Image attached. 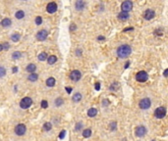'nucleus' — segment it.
<instances>
[{
	"mask_svg": "<svg viewBox=\"0 0 168 141\" xmlns=\"http://www.w3.org/2000/svg\"><path fill=\"white\" fill-rule=\"evenodd\" d=\"M32 104H33V100L30 99L29 97H25L20 102V107L22 109H28L32 106Z\"/></svg>",
	"mask_w": 168,
	"mask_h": 141,
	"instance_id": "f03ea898",
	"label": "nucleus"
},
{
	"mask_svg": "<svg viewBox=\"0 0 168 141\" xmlns=\"http://www.w3.org/2000/svg\"><path fill=\"white\" fill-rule=\"evenodd\" d=\"M133 8V3L131 1H124L121 5V9H122V12H129L131 11Z\"/></svg>",
	"mask_w": 168,
	"mask_h": 141,
	"instance_id": "6e6552de",
	"label": "nucleus"
},
{
	"mask_svg": "<svg viewBox=\"0 0 168 141\" xmlns=\"http://www.w3.org/2000/svg\"><path fill=\"white\" fill-rule=\"evenodd\" d=\"M41 23H42L41 17H37V18H36V24H37V26H39V25H41Z\"/></svg>",
	"mask_w": 168,
	"mask_h": 141,
	"instance_id": "7c9ffc66",
	"label": "nucleus"
},
{
	"mask_svg": "<svg viewBox=\"0 0 168 141\" xmlns=\"http://www.w3.org/2000/svg\"><path fill=\"white\" fill-rule=\"evenodd\" d=\"M154 16H155L154 11H152V10H150V9H147V10L144 13V18H145L146 20H151Z\"/></svg>",
	"mask_w": 168,
	"mask_h": 141,
	"instance_id": "f8f14e48",
	"label": "nucleus"
},
{
	"mask_svg": "<svg viewBox=\"0 0 168 141\" xmlns=\"http://www.w3.org/2000/svg\"><path fill=\"white\" fill-rule=\"evenodd\" d=\"M43 128H44V130L48 131V130H50V129L52 128V124H51L50 122H45V123L43 124Z\"/></svg>",
	"mask_w": 168,
	"mask_h": 141,
	"instance_id": "a878e982",
	"label": "nucleus"
},
{
	"mask_svg": "<svg viewBox=\"0 0 168 141\" xmlns=\"http://www.w3.org/2000/svg\"><path fill=\"white\" fill-rule=\"evenodd\" d=\"M11 24H12V22H11V20H10V19H8V18L3 19V20H2V22H1V25H2V26H4V27L10 26H11Z\"/></svg>",
	"mask_w": 168,
	"mask_h": 141,
	"instance_id": "a211bd4d",
	"label": "nucleus"
},
{
	"mask_svg": "<svg viewBox=\"0 0 168 141\" xmlns=\"http://www.w3.org/2000/svg\"><path fill=\"white\" fill-rule=\"evenodd\" d=\"M91 135V130L90 129H85L84 131H83V136L84 137H86V138H88V137H89Z\"/></svg>",
	"mask_w": 168,
	"mask_h": 141,
	"instance_id": "bb28decb",
	"label": "nucleus"
},
{
	"mask_svg": "<svg viewBox=\"0 0 168 141\" xmlns=\"http://www.w3.org/2000/svg\"><path fill=\"white\" fill-rule=\"evenodd\" d=\"M57 61V57H56V56H49V57H48V60H47V62H48V64L49 65H53L55 62Z\"/></svg>",
	"mask_w": 168,
	"mask_h": 141,
	"instance_id": "5701e85b",
	"label": "nucleus"
},
{
	"mask_svg": "<svg viewBox=\"0 0 168 141\" xmlns=\"http://www.w3.org/2000/svg\"><path fill=\"white\" fill-rule=\"evenodd\" d=\"M165 115H166V109L164 107H158L154 112V116L157 119H162L165 117Z\"/></svg>",
	"mask_w": 168,
	"mask_h": 141,
	"instance_id": "39448f33",
	"label": "nucleus"
},
{
	"mask_svg": "<svg viewBox=\"0 0 168 141\" xmlns=\"http://www.w3.org/2000/svg\"><path fill=\"white\" fill-rule=\"evenodd\" d=\"M47 35H48L47 31H45V30H41L40 32H38L37 33V40H39V41H43V40L46 39Z\"/></svg>",
	"mask_w": 168,
	"mask_h": 141,
	"instance_id": "9d476101",
	"label": "nucleus"
},
{
	"mask_svg": "<svg viewBox=\"0 0 168 141\" xmlns=\"http://www.w3.org/2000/svg\"><path fill=\"white\" fill-rule=\"evenodd\" d=\"M12 70H13V73H17L18 72V67H14Z\"/></svg>",
	"mask_w": 168,
	"mask_h": 141,
	"instance_id": "58836bf2",
	"label": "nucleus"
},
{
	"mask_svg": "<svg viewBox=\"0 0 168 141\" xmlns=\"http://www.w3.org/2000/svg\"><path fill=\"white\" fill-rule=\"evenodd\" d=\"M21 57H22V53H21L20 51H16V52H14V53L12 54V58H13L14 60L20 59Z\"/></svg>",
	"mask_w": 168,
	"mask_h": 141,
	"instance_id": "412c9836",
	"label": "nucleus"
},
{
	"mask_svg": "<svg viewBox=\"0 0 168 141\" xmlns=\"http://www.w3.org/2000/svg\"><path fill=\"white\" fill-rule=\"evenodd\" d=\"M75 5H76V9H77V10H83L85 8V6H86V3L84 1H81V0H79V1L76 2Z\"/></svg>",
	"mask_w": 168,
	"mask_h": 141,
	"instance_id": "dca6fc26",
	"label": "nucleus"
},
{
	"mask_svg": "<svg viewBox=\"0 0 168 141\" xmlns=\"http://www.w3.org/2000/svg\"><path fill=\"white\" fill-rule=\"evenodd\" d=\"M135 133H136V135L138 137H142V136H144L146 133V128H145L144 125H139L138 128L135 129Z\"/></svg>",
	"mask_w": 168,
	"mask_h": 141,
	"instance_id": "1a4fd4ad",
	"label": "nucleus"
},
{
	"mask_svg": "<svg viewBox=\"0 0 168 141\" xmlns=\"http://www.w3.org/2000/svg\"><path fill=\"white\" fill-rule=\"evenodd\" d=\"M2 45H3V49H5V50H8V49H9V47H10L9 43H7V42H5V43H3Z\"/></svg>",
	"mask_w": 168,
	"mask_h": 141,
	"instance_id": "72a5a7b5",
	"label": "nucleus"
},
{
	"mask_svg": "<svg viewBox=\"0 0 168 141\" xmlns=\"http://www.w3.org/2000/svg\"><path fill=\"white\" fill-rule=\"evenodd\" d=\"M36 70H37V66L35 64H29L26 68V70H27L28 73H30V74H34V72H35Z\"/></svg>",
	"mask_w": 168,
	"mask_h": 141,
	"instance_id": "ddd939ff",
	"label": "nucleus"
},
{
	"mask_svg": "<svg viewBox=\"0 0 168 141\" xmlns=\"http://www.w3.org/2000/svg\"><path fill=\"white\" fill-rule=\"evenodd\" d=\"M147 78H148V75H147V73L145 72V70H141V72H139L136 75V79L140 82H145L147 80Z\"/></svg>",
	"mask_w": 168,
	"mask_h": 141,
	"instance_id": "20e7f679",
	"label": "nucleus"
},
{
	"mask_svg": "<svg viewBox=\"0 0 168 141\" xmlns=\"http://www.w3.org/2000/svg\"><path fill=\"white\" fill-rule=\"evenodd\" d=\"M62 104H63V99H62V98H57V99L55 100V105H56L57 107L61 106Z\"/></svg>",
	"mask_w": 168,
	"mask_h": 141,
	"instance_id": "cd10ccee",
	"label": "nucleus"
},
{
	"mask_svg": "<svg viewBox=\"0 0 168 141\" xmlns=\"http://www.w3.org/2000/svg\"><path fill=\"white\" fill-rule=\"evenodd\" d=\"M95 89H96V90H99V89H100V83H99V82H96V83H95Z\"/></svg>",
	"mask_w": 168,
	"mask_h": 141,
	"instance_id": "f704fd0d",
	"label": "nucleus"
},
{
	"mask_svg": "<svg viewBox=\"0 0 168 141\" xmlns=\"http://www.w3.org/2000/svg\"><path fill=\"white\" fill-rule=\"evenodd\" d=\"M20 38H21V35H20L19 33H13V34L11 35V39H12L13 41H15V42L19 41Z\"/></svg>",
	"mask_w": 168,
	"mask_h": 141,
	"instance_id": "b1692460",
	"label": "nucleus"
},
{
	"mask_svg": "<svg viewBox=\"0 0 168 141\" xmlns=\"http://www.w3.org/2000/svg\"><path fill=\"white\" fill-rule=\"evenodd\" d=\"M140 108L141 109H144V110H146L150 107L151 105V102H150V99H148V98H144V99H142L140 101Z\"/></svg>",
	"mask_w": 168,
	"mask_h": 141,
	"instance_id": "423d86ee",
	"label": "nucleus"
},
{
	"mask_svg": "<svg viewBox=\"0 0 168 141\" xmlns=\"http://www.w3.org/2000/svg\"><path fill=\"white\" fill-rule=\"evenodd\" d=\"M163 76H164V77H168V69L164 70V73H163Z\"/></svg>",
	"mask_w": 168,
	"mask_h": 141,
	"instance_id": "4c0bfd02",
	"label": "nucleus"
},
{
	"mask_svg": "<svg viewBox=\"0 0 168 141\" xmlns=\"http://www.w3.org/2000/svg\"><path fill=\"white\" fill-rule=\"evenodd\" d=\"M46 58H47V54L45 52H42L38 55V60L39 61H44V60H46Z\"/></svg>",
	"mask_w": 168,
	"mask_h": 141,
	"instance_id": "393cba45",
	"label": "nucleus"
},
{
	"mask_svg": "<svg viewBox=\"0 0 168 141\" xmlns=\"http://www.w3.org/2000/svg\"><path fill=\"white\" fill-rule=\"evenodd\" d=\"M65 134H66V130H62V131L60 132V134H59V138L60 139H63L65 137Z\"/></svg>",
	"mask_w": 168,
	"mask_h": 141,
	"instance_id": "473e14b6",
	"label": "nucleus"
},
{
	"mask_svg": "<svg viewBox=\"0 0 168 141\" xmlns=\"http://www.w3.org/2000/svg\"><path fill=\"white\" fill-rule=\"evenodd\" d=\"M132 52V48L129 45H121L120 47H118L117 49V55L120 58H127L128 56L131 54Z\"/></svg>",
	"mask_w": 168,
	"mask_h": 141,
	"instance_id": "f257e3e1",
	"label": "nucleus"
},
{
	"mask_svg": "<svg viewBox=\"0 0 168 141\" xmlns=\"http://www.w3.org/2000/svg\"><path fill=\"white\" fill-rule=\"evenodd\" d=\"M74 30H76V26L74 24H72L71 26H70V31H74Z\"/></svg>",
	"mask_w": 168,
	"mask_h": 141,
	"instance_id": "c9c22d12",
	"label": "nucleus"
},
{
	"mask_svg": "<svg viewBox=\"0 0 168 141\" xmlns=\"http://www.w3.org/2000/svg\"><path fill=\"white\" fill-rule=\"evenodd\" d=\"M15 17H16L17 19H19V20L23 19V18L25 17V12H24V11H22V10L18 11L16 14H15Z\"/></svg>",
	"mask_w": 168,
	"mask_h": 141,
	"instance_id": "aec40b11",
	"label": "nucleus"
},
{
	"mask_svg": "<svg viewBox=\"0 0 168 141\" xmlns=\"http://www.w3.org/2000/svg\"><path fill=\"white\" fill-rule=\"evenodd\" d=\"M37 78H38V76L37 75V74H30L29 77H28V79L29 80H30V81H36V80H37Z\"/></svg>",
	"mask_w": 168,
	"mask_h": 141,
	"instance_id": "4be33fe9",
	"label": "nucleus"
},
{
	"mask_svg": "<svg viewBox=\"0 0 168 141\" xmlns=\"http://www.w3.org/2000/svg\"><path fill=\"white\" fill-rule=\"evenodd\" d=\"M3 50V45L2 44H0V52H1Z\"/></svg>",
	"mask_w": 168,
	"mask_h": 141,
	"instance_id": "c03bdc74",
	"label": "nucleus"
},
{
	"mask_svg": "<svg viewBox=\"0 0 168 141\" xmlns=\"http://www.w3.org/2000/svg\"><path fill=\"white\" fill-rule=\"evenodd\" d=\"M65 89H66V91H67V92H68L69 94H70V93L72 92V88H71V87H66Z\"/></svg>",
	"mask_w": 168,
	"mask_h": 141,
	"instance_id": "e433bc0d",
	"label": "nucleus"
},
{
	"mask_svg": "<svg viewBox=\"0 0 168 141\" xmlns=\"http://www.w3.org/2000/svg\"><path fill=\"white\" fill-rule=\"evenodd\" d=\"M26 130H27V128L24 123H19L18 125H16V128H15V133L19 136H22L26 133Z\"/></svg>",
	"mask_w": 168,
	"mask_h": 141,
	"instance_id": "7ed1b4c3",
	"label": "nucleus"
},
{
	"mask_svg": "<svg viewBox=\"0 0 168 141\" xmlns=\"http://www.w3.org/2000/svg\"><path fill=\"white\" fill-rule=\"evenodd\" d=\"M82 128H83V123H82V122H78L77 124H76L75 129H76V130H80Z\"/></svg>",
	"mask_w": 168,
	"mask_h": 141,
	"instance_id": "2f4dec72",
	"label": "nucleus"
},
{
	"mask_svg": "<svg viewBox=\"0 0 168 141\" xmlns=\"http://www.w3.org/2000/svg\"><path fill=\"white\" fill-rule=\"evenodd\" d=\"M129 66H130V62H127V63H126V65H125V69H127Z\"/></svg>",
	"mask_w": 168,
	"mask_h": 141,
	"instance_id": "a19ab883",
	"label": "nucleus"
},
{
	"mask_svg": "<svg viewBox=\"0 0 168 141\" xmlns=\"http://www.w3.org/2000/svg\"><path fill=\"white\" fill-rule=\"evenodd\" d=\"M81 77H82V74H81L80 70H72L71 74H70V78H71L72 80H74V81H78V80H80Z\"/></svg>",
	"mask_w": 168,
	"mask_h": 141,
	"instance_id": "0eeeda50",
	"label": "nucleus"
},
{
	"mask_svg": "<svg viewBox=\"0 0 168 141\" xmlns=\"http://www.w3.org/2000/svg\"><path fill=\"white\" fill-rule=\"evenodd\" d=\"M76 53H77V55H78V56H80V54H81L82 52H81V50H77V51H76Z\"/></svg>",
	"mask_w": 168,
	"mask_h": 141,
	"instance_id": "79ce46f5",
	"label": "nucleus"
},
{
	"mask_svg": "<svg viewBox=\"0 0 168 141\" xmlns=\"http://www.w3.org/2000/svg\"><path fill=\"white\" fill-rule=\"evenodd\" d=\"M97 115V110L95 109V108H90L88 111V116L90 117V118H94Z\"/></svg>",
	"mask_w": 168,
	"mask_h": 141,
	"instance_id": "2eb2a0df",
	"label": "nucleus"
},
{
	"mask_svg": "<svg viewBox=\"0 0 168 141\" xmlns=\"http://www.w3.org/2000/svg\"><path fill=\"white\" fill-rule=\"evenodd\" d=\"M46 11H47L48 13H50V14L55 13V12L57 11V4L54 3V2H50V3H48L47 6H46Z\"/></svg>",
	"mask_w": 168,
	"mask_h": 141,
	"instance_id": "9b49d317",
	"label": "nucleus"
},
{
	"mask_svg": "<svg viewBox=\"0 0 168 141\" xmlns=\"http://www.w3.org/2000/svg\"><path fill=\"white\" fill-rule=\"evenodd\" d=\"M47 107H48V103H47V101H46V100H42V101H41V108L46 109Z\"/></svg>",
	"mask_w": 168,
	"mask_h": 141,
	"instance_id": "c756f323",
	"label": "nucleus"
},
{
	"mask_svg": "<svg viewBox=\"0 0 168 141\" xmlns=\"http://www.w3.org/2000/svg\"><path fill=\"white\" fill-rule=\"evenodd\" d=\"M54 84H55V78H54V77H49V78H47V80H46V85H47L48 87H53Z\"/></svg>",
	"mask_w": 168,
	"mask_h": 141,
	"instance_id": "6ab92c4d",
	"label": "nucleus"
},
{
	"mask_svg": "<svg viewBox=\"0 0 168 141\" xmlns=\"http://www.w3.org/2000/svg\"><path fill=\"white\" fill-rule=\"evenodd\" d=\"M97 39H98V40H103V39H104V37H103V36H98V37H97Z\"/></svg>",
	"mask_w": 168,
	"mask_h": 141,
	"instance_id": "37998d69",
	"label": "nucleus"
},
{
	"mask_svg": "<svg viewBox=\"0 0 168 141\" xmlns=\"http://www.w3.org/2000/svg\"><path fill=\"white\" fill-rule=\"evenodd\" d=\"M6 75V70L3 67H0V77H3Z\"/></svg>",
	"mask_w": 168,
	"mask_h": 141,
	"instance_id": "c85d7f7f",
	"label": "nucleus"
},
{
	"mask_svg": "<svg viewBox=\"0 0 168 141\" xmlns=\"http://www.w3.org/2000/svg\"><path fill=\"white\" fill-rule=\"evenodd\" d=\"M128 18H129V13H127V12H121L118 15V19L121 21H125Z\"/></svg>",
	"mask_w": 168,
	"mask_h": 141,
	"instance_id": "4468645a",
	"label": "nucleus"
},
{
	"mask_svg": "<svg viewBox=\"0 0 168 141\" xmlns=\"http://www.w3.org/2000/svg\"><path fill=\"white\" fill-rule=\"evenodd\" d=\"M72 100H73L74 102H76V103L80 102V101L82 100V94H81V93H75L74 96H73V98H72Z\"/></svg>",
	"mask_w": 168,
	"mask_h": 141,
	"instance_id": "f3484780",
	"label": "nucleus"
},
{
	"mask_svg": "<svg viewBox=\"0 0 168 141\" xmlns=\"http://www.w3.org/2000/svg\"><path fill=\"white\" fill-rule=\"evenodd\" d=\"M134 29H133V27H127V29H125L124 30V32H128V31H133Z\"/></svg>",
	"mask_w": 168,
	"mask_h": 141,
	"instance_id": "ea45409f",
	"label": "nucleus"
}]
</instances>
